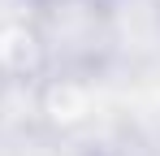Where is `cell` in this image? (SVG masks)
Returning a JSON list of instances; mask_svg holds the SVG:
<instances>
[{"label":"cell","mask_w":160,"mask_h":156,"mask_svg":"<svg viewBox=\"0 0 160 156\" xmlns=\"http://www.w3.org/2000/svg\"><path fill=\"white\" fill-rule=\"evenodd\" d=\"M48 113L56 122H78L87 117V91L78 82H52L48 87Z\"/></svg>","instance_id":"6da1fadb"}]
</instances>
